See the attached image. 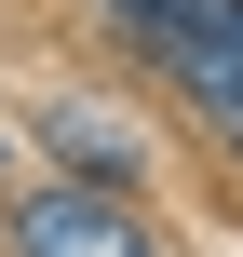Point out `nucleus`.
Returning <instances> with one entry per match:
<instances>
[{
  "label": "nucleus",
  "instance_id": "f257e3e1",
  "mask_svg": "<svg viewBox=\"0 0 243 257\" xmlns=\"http://www.w3.org/2000/svg\"><path fill=\"white\" fill-rule=\"evenodd\" d=\"M108 14L149 41V68L243 149V0H108Z\"/></svg>",
  "mask_w": 243,
  "mask_h": 257
},
{
  "label": "nucleus",
  "instance_id": "f03ea898",
  "mask_svg": "<svg viewBox=\"0 0 243 257\" xmlns=\"http://www.w3.org/2000/svg\"><path fill=\"white\" fill-rule=\"evenodd\" d=\"M14 257H149V230L108 203V190H41L14 217Z\"/></svg>",
  "mask_w": 243,
  "mask_h": 257
}]
</instances>
